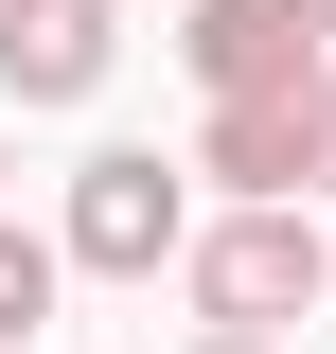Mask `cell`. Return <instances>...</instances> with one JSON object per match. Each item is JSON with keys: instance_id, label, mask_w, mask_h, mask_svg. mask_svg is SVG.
I'll use <instances>...</instances> for the list:
<instances>
[{"instance_id": "obj_1", "label": "cell", "mask_w": 336, "mask_h": 354, "mask_svg": "<svg viewBox=\"0 0 336 354\" xmlns=\"http://www.w3.org/2000/svg\"><path fill=\"white\" fill-rule=\"evenodd\" d=\"M177 283H195L212 337H301V301H336V230H301V195H265V213H195Z\"/></svg>"}, {"instance_id": "obj_2", "label": "cell", "mask_w": 336, "mask_h": 354, "mask_svg": "<svg viewBox=\"0 0 336 354\" xmlns=\"http://www.w3.org/2000/svg\"><path fill=\"white\" fill-rule=\"evenodd\" d=\"M53 248L88 266V283H160L177 248H195V160H160V142H106V160L71 177V230Z\"/></svg>"}, {"instance_id": "obj_3", "label": "cell", "mask_w": 336, "mask_h": 354, "mask_svg": "<svg viewBox=\"0 0 336 354\" xmlns=\"http://www.w3.org/2000/svg\"><path fill=\"white\" fill-rule=\"evenodd\" d=\"M195 36H177V71L212 88V106H248V88H319L336 36H319V0H177Z\"/></svg>"}, {"instance_id": "obj_4", "label": "cell", "mask_w": 336, "mask_h": 354, "mask_svg": "<svg viewBox=\"0 0 336 354\" xmlns=\"http://www.w3.org/2000/svg\"><path fill=\"white\" fill-rule=\"evenodd\" d=\"M195 177H230V213L319 195V88H248V106H212V124H195Z\"/></svg>"}, {"instance_id": "obj_5", "label": "cell", "mask_w": 336, "mask_h": 354, "mask_svg": "<svg viewBox=\"0 0 336 354\" xmlns=\"http://www.w3.org/2000/svg\"><path fill=\"white\" fill-rule=\"evenodd\" d=\"M124 53V0H0V88L18 106H88Z\"/></svg>"}, {"instance_id": "obj_6", "label": "cell", "mask_w": 336, "mask_h": 354, "mask_svg": "<svg viewBox=\"0 0 336 354\" xmlns=\"http://www.w3.org/2000/svg\"><path fill=\"white\" fill-rule=\"evenodd\" d=\"M53 283H71V248L0 213V354H36V319H53Z\"/></svg>"}, {"instance_id": "obj_7", "label": "cell", "mask_w": 336, "mask_h": 354, "mask_svg": "<svg viewBox=\"0 0 336 354\" xmlns=\"http://www.w3.org/2000/svg\"><path fill=\"white\" fill-rule=\"evenodd\" d=\"M319 195H336V71H319Z\"/></svg>"}, {"instance_id": "obj_8", "label": "cell", "mask_w": 336, "mask_h": 354, "mask_svg": "<svg viewBox=\"0 0 336 354\" xmlns=\"http://www.w3.org/2000/svg\"><path fill=\"white\" fill-rule=\"evenodd\" d=\"M195 354H283V337H195Z\"/></svg>"}, {"instance_id": "obj_9", "label": "cell", "mask_w": 336, "mask_h": 354, "mask_svg": "<svg viewBox=\"0 0 336 354\" xmlns=\"http://www.w3.org/2000/svg\"><path fill=\"white\" fill-rule=\"evenodd\" d=\"M0 177H18V142H0Z\"/></svg>"}, {"instance_id": "obj_10", "label": "cell", "mask_w": 336, "mask_h": 354, "mask_svg": "<svg viewBox=\"0 0 336 354\" xmlns=\"http://www.w3.org/2000/svg\"><path fill=\"white\" fill-rule=\"evenodd\" d=\"M319 36H336V0H319Z\"/></svg>"}]
</instances>
